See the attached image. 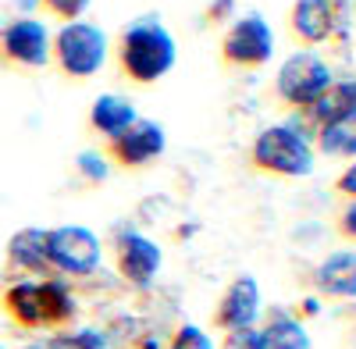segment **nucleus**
I'll return each mask as SVG.
<instances>
[{"label":"nucleus","mask_w":356,"mask_h":349,"mask_svg":"<svg viewBox=\"0 0 356 349\" xmlns=\"http://www.w3.org/2000/svg\"><path fill=\"white\" fill-rule=\"evenodd\" d=\"M175 68V40L157 18H139L118 36V72L136 86H154Z\"/></svg>","instance_id":"f257e3e1"},{"label":"nucleus","mask_w":356,"mask_h":349,"mask_svg":"<svg viewBox=\"0 0 356 349\" xmlns=\"http://www.w3.org/2000/svg\"><path fill=\"white\" fill-rule=\"evenodd\" d=\"M250 164L253 171L275 174V179H303V174L314 171V147L300 129L271 125L253 139Z\"/></svg>","instance_id":"f03ea898"},{"label":"nucleus","mask_w":356,"mask_h":349,"mask_svg":"<svg viewBox=\"0 0 356 349\" xmlns=\"http://www.w3.org/2000/svg\"><path fill=\"white\" fill-rule=\"evenodd\" d=\"M50 54H54L57 68L68 79L86 82L107 61V36H104V29L89 25V22H68V25H61V33L50 40Z\"/></svg>","instance_id":"7ed1b4c3"},{"label":"nucleus","mask_w":356,"mask_h":349,"mask_svg":"<svg viewBox=\"0 0 356 349\" xmlns=\"http://www.w3.org/2000/svg\"><path fill=\"white\" fill-rule=\"evenodd\" d=\"M271 54H275V33L260 15L235 18L232 29L221 36V47H218L221 65L235 68V72H257L271 61Z\"/></svg>","instance_id":"20e7f679"},{"label":"nucleus","mask_w":356,"mask_h":349,"mask_svg":"<svg viewBox=\"0 0 356 349\" xmlns=\"http://www.w3.org/2000/svg\"><path fill=\"white\" fill-rule=\"evenodd\" d=\"M332 82V68L321 61L317 54L310 50H300L292 54L289 61L278 68V79H275V93L285 107H292L296 114H300L303 107H310L324 90H328Z\"/></svg>","instance_id":"39448f33"},{"label":"nucleus","mask_w":356,"mask_h":349,"mask_svg":"<svg viewBox=\"0 0 356 349\" xmlns=\"http://www.w3.org/2000/svg\"><path fill=\"white\" fill-rule=\"evenodd\" d=\"M164 147H168L164 129L150 118H136L125 132L104 139V161L125 171H139V168H150L164 154Z\"/></svg>","instance_id":"423d86ee"},{"label":"nucleus","mask_w":356,"mask_h":349,"mask_svg":"<svg viewBox=\"0 0 356 349\" xmlns=\"http://www.w3.org/2000/svg\"><path fill=\"white\" fill-rule=\"evenodd\" d=\"M47 253H50L54 271L93 275L100 264V239L82 225H61L47 232Z\"/></svg>","instance_id":"0eeeda50"},{"label":"nucleus","mask_w":356,"mask_h":349,"mask_svg":"<svg viewBox=\"0 0 356 349\" xmlns=\"http://www.w3.org/2000/svg\"><path fill=\"white\" fill-rule=\"evenodd\" d=\"M0 61L15 68H47L50 65V33L36 18H15L0 29Z\"/></svg>","instance_id":"6e6552de"},{"label":"nucleus","mask_w":356,"mask_h":349,"mask_svg":"<svg viewBox=\"0 0 356 349\" xmlns=\"http://www.w3.org/2000/svg\"><path fill=\"white\" fill-rule=\"evenodd\" d=\"M114 260H118V275H122L129 285L136 289H146L157 271H161V246L150 243L146 236H139V232H125L122 239H118L114 246Z\"/></svg>","instance_id":"1a4fd4ad"},{"label":"nucleus","mask_w":356,"mask_h":349,"mask_svg":"<svg viewBox=\"0 0 356 349\" xmlns=\"http://www.w3.org/2000/svg\"><path fill=\"white\" fill-rule=\"evenodd\" d=\"M260 314V285L253 275H239L228 289L214 310V328L221 332H239V328H253Z\"/></svg>","instance_id":"9d476101"},{"label":"nucleus","mask_w":356,"mask_h":349,"mask_svg":"<svg viewBox=\"0 0 356 349\" xmlns=\"http://www.w3.org/2000/svg\"><path fill=\"white\" fill-rule=\"evenodd\" d=\"M335 22H339L335 0H296L289 8V33L307 47L332 40Z\"/></svg>","instance_id":"9b49d317"},{"label":"nucleus","mask_w":356,"mask_h":349,"mask_svg":"<svg viewBox=\"0 0 356 349\" xmlns=\"http://www.w3.org/2000/svg\"><path fill=\"white\" fill-rule=\"evenodd\" d=\"M349 114H356V79H342V82H328V90H324L310 107H303L296 118H300L303 129L317 132L324 125H332L339 118H349Z\"/></svg>","instance_id":"f8f14e48"},{"label":"nucleus","mask_w":356,"mask_h":349,"mask_svg":"<svg viewBox=\"0 0 356 349\" xmlns=\"http://www.w3.org/2000/svg\"><path fill=\"white\" fill-rule=\"evenodd\" d=\"M314 285L324 296L356 300V253L342 250V253H332L328 260H321L314 271Z\"/></svg>","instance_id":"ddd939ff"},{"label":"nucleus","mask_w":356,"mask_h":349,"mask_svg":"<svg viewBox=\"0 0 356 349\" xmlns=\"http://www.w3.org/2000/svg\"><path fill=\"white\" fill-rule=\"evenodd\" d=\"M8 257L11 264L22 271H36V275H50V253H47V232L43 228H22L18 236H11L8 243Z\"/></svg>","instance_id":"4468645a"},{"label":"nucleus","mask_w":356,"mask_h":349,"mask_svg":"<svg viewBox=\"0 0 356 349\" xmlns=\"http://www.w3.org/2000/svg\"><path fill=\"white\" fill-rule=\"evenodd\" d=\"M132 122H136V107L125 97H114V93L100 97L93 104V111H89V129H93L97 136H104V139L125 132Z\"/></svg>","instance_id":"2eb2a0df"},{"label":"nucleus","mask_w":356,"mask_h":349,"mask_svg":"<svg viewBox=\"0 0 356 349\" xmlns=\"http://www.w3.org/2000/svg\"><path fill=\"white\" fill-rule=\"evenodd\" d=\"M4 310L22 328H43V303H40V282H18L4 293Z\"/></svg>","instance_id":"dca6fc26"},{"label":"nucleus","mask_w":356,"mask_h":349,"mask_svg":"<svg viewBox=\"0 0 356 349\" xmlns=\"http://www.w3.org/2000/svg\"><path fill=\"white\" fill-rule=\"evenodd\" d=\"M257 335H260V349H310V335L303 332V325L282 310L267 317V325Z\"/></svg>","instance_id":"f3484780"},{"label":"nucleus","mask_w":356,"mask_h":349,"mask_svg":"<svg viewBox=\"0 0 356 349\" xmlns=\"http://www.w3.org/2000/svg\"><path fill=\"white\" fill-rule=\"evenodd\" d=\"M314 139H317V150L328 157H356V114L317 129Z\"/></svg>","instance_id":"a211bd4d"},{"label":"nucleus","mask_w":356,"mask_h":349,"mask_svg":"<svg viewBox=\"0 0 356 349\" xmlns=\"http://www.w3.org/2000/svg\"><path fill=\"white\" fill-rule=\"evenodd\" d=\"M40 303H43V328H61L75 317V300L61 282H40Z\"/></svg>","instance_id":"6ab92c4d"},{"label":"nucleus","mask_w":356,"mask_h":349,"mask_svg":"<svg viewBox=\"0 0 356 349\" xmlns=\"http://www.w3.org/2000/svg\"><path fill=\"white\" fill-rule=\"evenodd\" d=\"M104 335L100 332H93V328H86V332H72V335H57V339H50L47 346L50 349H104Z\"/></svg>","instance_id":"aec40b11"},{"label":"nucleus","mask_w":356,"mask_h":349,"mask_svg":"<svg viewBox=\"0 0 356 349\" xmlns=\"http://www.w3.org/2000/svg\"><path fill=\"white\" fill-rule=\"evenodd\" d=\"M168 349H214V342L207 339L203 328H196V325H182V328L175 332V339L168 342Z\"/></svg>","instance_id":"412c9836"},{"label":"nucleus","mask_w":356,"mask_h":349,"mask_svg":"<svg viewBox=\"0 0 356 349\" xmlns=\"http://www.w3.org/2000/svg\"><path fill=\"white\" fill-rule=\"evenodd\" d=\"M40 8L50 15V18H61L65 25L75 22L86 8H89V0H40Z\"/></svg>","instance_id":"4be33fe9"},{"label":"nucleus","mask_w":356,"mask_h":349,"mask_svg":"<svg viewBox=\"0 0 356 349\" xmlns=\"http://www.w3.org/2000/svg\"><path fill=\"white\" fill-rule=\"evenodd\" d=\"M335 232H339V239L356 243V200H349L346 207L335 214Z\"/></svg>","instance_id":"5701e85b"},{"label":"nucleus","mask_w":356,"mask_h":349,"mask_svg":"<svg viewBox=\"0 0 356 349\" xmlns=\"http://www.w3.org/2000/svg\"><path fill=\"white\" fill-rule=\"evenodd\" d=\"M221 349H260V335L257 328H239V332H228Z\"/></svg>","instance_id":"b1692460"},{"label":"nucleus","mask_w":356,"mask_h":349,"mask_svg":"<svg viewBox=\"0 0 356 349\" xmlns=\"http://www.w3.org/2000/svg\"><path fill=\"white\" fill-rule=\"evenodd\" d=\"M79 171L86 174L89 182H104V179H107L104 154H82V157H79Z\"/></svg>","instance_id":"393cba45"},{"label":"nucleus","mask_w":356,"mask_h":349,"mask_svg":"<svg viewBox=\"0 0 356 349\" xmlns=\"http://www.w3.org/2000/svg\"><path fill=\"white\" fill-rule=\"evenodd\" d=\"M335 193L339 196H346V200H356V161L339 174V179H335Z\"/></svg>","instance_id":"a878e982"},{"label":"nucleus","mask_w":356,"mask_h":349,"mask_svg":"<svg viewBox=\"0 0 356 349\" xmlns=\"http://www.w3.org/2000/svg\"><path fill=\"white\" fill-rule=\"evenodd\" d=\"M232 8H235V0H218V4H211V8H207V22H211V25L225 22V18L232 15Z\"/></svg>","instance_id":"bb28decb"},{"label":"nucleus","mask_w":356,"mask_h":349,"mask_svg":"<svg viewBox=\"0 0 356 349\" xmlns=\"http://www.w3.org/2000/svg\"><path fill=\"white\" fill-rule=\"evenodd\" d=\"M139 349H161V342L150 335V339H143V342H139Z\"/></svg>","instance_id":"cd10ccee"},{"label":"nucleus","mask_w":356,"mask_h":349,"mask_svg":"<svg viewBox=\"0 0 356 349\" xmlns=\"http://www.w3.org/2000/svg\"><path fill=\"white\" fill-rule=\"evenodd\" d=\"M25 349H50L47 342H36V346H25Z\"/></svg>","instance_id":"c85d7f7f"}]
</instances>
